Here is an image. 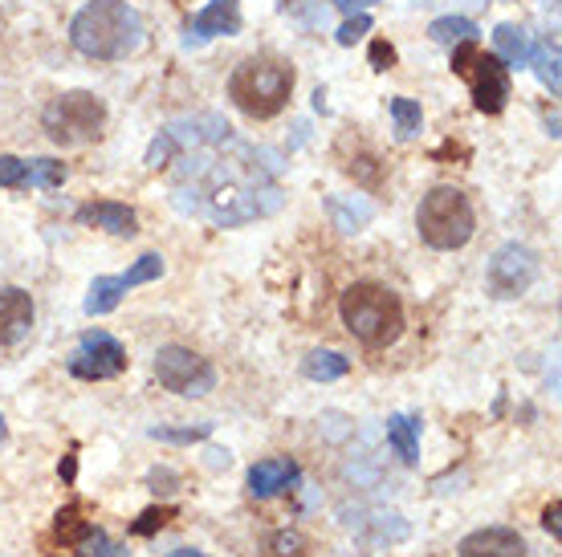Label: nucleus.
I'll return each mask as SVG.
<instances>
[{"mask_svg": "<svg viewBox=\"0 0 562 557\" xmlns=\"http://www.w3.org/2000/svg\"><path fill=\"white\" fill-rule=\"evenodd\" d=\"M70 45L94 61H127L143 45V16L127 0H90L74 13Z\"/></svg>", "mask_w": 562, "mask_h": 557, "instance_id": "nucleus-1", "label": "nucleus"}, {"mask_svg": "<svg viewBox=\"0 0 562 557\" xmlns=\"http://www.w3.org/2000/svg\"><path fill=\"white\" fill-rule=\"evenodd\" d=\"M338 314H342V326L351 330L355 342H363L367 350L392 346L395 338L404 334V302L375 281L347 285L338 297Z\"/></svg>", "mask_w": 562, "mask_h": 557, "instance_id": "nucleus-2", "label": "nucleus"}, {"mask_svg": "<svg viewBox=\"0 0 562 557\" xmlns=\"http://www.w3.org/2000/svg\"><path fill=\"white\" fill-rule=\"evenodd\" d=\"M290 94H294V66L281 57H245L237 70L228 73V98L249 118L281 114L290 106Z\"/></svg>", "mask_w": 562, "mask_h": 557, "instance_id": "nucleus-3", "label": "nucleus"}, {"mask_svg": "<svg viewBox=\"0 0 562 557\" xmlns=\"http://www.w3.org/2000/svg\"><path fill=\"white\" fill-rule=\"evenodd\" d=\"M416 228H420V240L436 252H452L464 249L473 232H477V212L469 204V195L461 187H449L440 183L420 200L416 208Z\"/></svg>", "mask_w": 562, "mask_h": 557, "instance_id": "nucleus-4", "label": "nucleus"}, {"mask_svg": "<svg viewBox=\"0 0 562 557\" xmlns=\"http://www.w3.org/2000/svg\"><path fill=\"white\" fill-rule=\"evenodd\" d=\"M45 135L57 147H86L106 135V102L90 90H66L42 111Z\"/></svg>", "mask_w": 562, "mask_h": 557, "instance_id": "nucleus-5", "label": "nucleus"}, {"mask_svg": "<svg viewBox=\"0 0 562 557\" xmlns=\"http://www.w3.org/2000/svg\"><path fill=\"white\" fill-rule=\"evenodd\" d=\"M452 70L469 78L473 86V106L481 114H502L509 102V70L502 57L493 54H481L477 42H457L452 45Z\"/></svg>", "mask_w": 562, "mask_h": 557, "instance_id": "nucleus-6", "label": "nucleus"}, {"mask_svg": "<svg viewBox=\"0 0 562 557\" xmlns=\"http://www.w3.org/2000/svg\"><path fill=\"white\" fill-rule=\"evenodd\" d=\"M155 378L159 387L171 390V395H183V399H200L216 387V371H212L209 359H200L196 350L188 346H164L155 354Z\"/></svg>", "mask_w": 562, "mask_h": 557, "instance_id": "nucleus-7", "label": "nucleus"}, {"mask_svg": "<svg viewBox=\"0 0 562 557\" xmlns=\"http://www.w3.org/2000/svg\"><path fill=\"white\" fill-rule=\"evenodd\" d=\"M66 371H70L74 378H82V383L119 378L127 371V350H123V342L114 334H106V330H90V334H82V342L70 350Z\"/></svg>", "mask_w": 562, "mask_h": 557, "instance_id": "nucleus-8", "label": "nucleus"}, {"mask_svg": "<svg viewBox=\"0 0 562 557\" xmlns=\"http://www.w3.org/2000/svg\"><path fill=\"white\" fill-rule=\"evenodd\" d=\"M538 281V257L526 245L509 240L490 257V269H485V285H490V297L497 302H514Z\"/></svg>", "mask_w": 562, "mask_h": 557, "instance_id": "nucleus-9", "label": "nucleus"}, {"mask_svg": "<svg viewBox=\"0 0 562 557\" xmlns=\"http://www.w3.org/2000/svg\"><path fill=\"white\" fill-rule=\"evenodd\" d=\"M159 277H164V257H159V252H143L127 273H119V277H94L82 309L90 314V318H102V314L119 309V302L127 297V289H135V285H151V281H159Z\"/></svg>", "mask_w": 562, "mask_h": 557, "instance_id": "nucleus-10", "label": "nucleus"}, {"mask_svg": "<svg viewBox=\"0 0 562 557\" xmlns=\"http://www.w3.org/2000/svg\"><path fill=\"white\" fill-rule=\"evenodd\" d=\"M240 25H245V21H240V0H209V4L188 21V29H183V45H188V49H200V45L212 42V37H237Z\"/></svg>", "mask_w": 562, "mask_h": 557, "instance_id": "nucleus-11", "label": "nucleus"}, {"mask_svg": "<svg viewBox=\"0 0 562 557\" xmlns=\"http://www.w3.org/2000/svg\"><path fill=\"white\" fill-rule=\"evenodd\" d=\"M302 480V468L290 456H269V461H257L249 468V497L254 501H269V497H281Z\"/></svg>", "mask_w": 562, "mask_h": 557, "instance_id": "nucleus-12", "label": "nucleus"}, {"mask_svg": "<svg viewBox=\"0 0 562 557\" xmlns=\"http://www.w3.org/2000/svg\"><path fill=\"white\" fill-rule=\"evenodd\" d=\"M33 330V297L21 285H0V346L25 342Z\"/></svg>", "mask_w": 562, "mask_h": 557, "instance_id": "nucleus-13", "label": "nucleus"}, {"mask_svg": "<svg viewBox=\"0 0 562 557\" xmlns=\"http://www.w3.org/2000/svg\"><path fill=\"white\" fill-rule=\"evenodd\" d=\"M74 220L90 224V228H102V232L123 237V240H131L135 232H139V216H135V208L119 204V200H90V204H82V208L74 212Z\"/></svg>", "mask_w": 562, "mask_h": 557, "instance_id": "nucleus-14", "label": "nucleus"}, {"mask_svg": "<svg viewBox=\"0 0 562 557\" xmlns=\"http://www.w3.org/2000/svg\"><path fill=\"white\" fill-rule=\"evenodd\" d=\"M457 554L461 557H526V542H521L518 530L490 525V530H473L469 537H461Z\"/></svg>", "mask_w": 562, "mask_h": 557, "instance_id": "nucleus-15", "label": "nucleus"}, {"mask_svg": "<svg viewBox=\"0 0 562 557\" xmlns=\"http://www.w3.org/2000/svg\"><path fill=\"white\" fill-rule=\"evenodd\" d=\"M420 428H424L420 411H400V416L387 419V444L395 447V456L408 464V468L420 464Z\"/></svg>", "mask_w": 562, "mask_h": 557, "instance_id": "nucleus-16", "label": "nucleus"}, {"mask_svg": "<svg viewBox=\"0 0 562 557\" xmlns=\"http://www.w3.org/2000/svg\"><path fill=\"white\" fill-rule=\"evenodd\" d=\"M493 57H502L506 70H521L530 61V33L518 25H497L493 29Z\"/></svg>", "mask_w": 562, "mask_h": 557, "instance_id": "nucleus-17", "label": "nucleus"}, {"mask_svg": "<svg viewBox=\"0 0 562 557\" xmlns=\"http://www.w3.org/2000/svg\"><path fill=\"white\" fill-rule=\"evenodd\" d=\"M347 371H351V359L338 354V350H310L306 359H302V375L310 383H338Z\"/></svg>", "mask_w": 562, "mask_h": 557, "instance_id": "nucleus-18", "label": "nucleus"}, {"mask_svg": "<svg viewBox=\"0 0 562 557\" xmlns=\"http://www.w3.org/2000/svg\"><path fill=\"white\" fill-rule=\"evenodd\" d=\"M526 66H535L538 82L547 86L550 94H559L562 90V78H559V42H538L530 45V61Z\"/></svg>", "mask_w": 562, "mask_h": 557, "instance_id": "nucleus-19", "label": "nucleus"}, {"mask_svg": "<svg viewBox=\"0 0 562 557\" xmlns=\"http://www.w3.org/2000/svg\"><path fill=\"white\" fill-rule=\"evenodd\" d=\"M387 111H392V126H395V139L400 143H412L424 130L420 102H412V98H392Z\"/></svg>", "mask_w": 562, "mask_h": 557, "instance_id": "nucleus-20", "label": "nucleus"}, {"mask_svg": "<svg viewBox=\"0 0 562 557\" xmlns=\"http://www.w3.org/2000/svg\"><path fill=\"white\" fill-rule=\"evenodd\" d=\"M428 37L436 45H457V42H477V25L469 21V16H436L432 25H428Z\"/></svg>", "mask_w": 562, "mask_h": 557, "instance_id": "nucleus-21", "label": "nucleus"}, {"mask_svg": "<svg viewBox=\"0 0 562 557\" xmlns=\"http://www.w3.org/2000/svg\"><path fill=\"white\" fill-rule=\"evenodd\" d=\"M147 435L151 440H159V444H200V440H209L212 435V423L204 419V423H155V428H147Z\"/></svg>", "mask_w": 562, "mask_h": 557, "instance_id": "nucleus-22", "label": "nucleus"}, {"mask_svg": "<svg viewBox=\"0 0 562 557\" xmlns=\"http://www.w3.org/2000/svg\"><path fill=\"white\" fill-rule=\"evenodd\" d=\"M25 180H29V187L57 192V187L66 183V163H61V159H25Z\"/></svg>", "mask_w": 562, "mask_h": 557, "instance_id": "nucleus-23", "label": "nucleus"}, {"mask_svg": "<svg viewBox=\"0 0 562 557\" xmlns=\"http://www.w3.org/2000/svg\"><path fill=\"white\" fill-rule=\"evenodd\" d=\"M54 533L66 549H74V545L90 533V521H82V509H78V504H66V509H57V516H54Z\"/></svg>", "mask_w": 562, "mask_h": 557, "instance_id": "nucleus-24", "label": "nucleus"}, {"mask_svg": "<svg viewBox=\"0 0 562 557\" xmlns=\"http://www.w3.org/2000/svg\"><path fill=\"white\" fill-rule=\"evenodd\" d=\"M74 557H131L127 554V545H114L106 533L99 530V525H90V533H86L82 542L70 549Z\"/></svg>", "mask_w": 562, "mask_h": 557, "instance_id": "nucleus-25", "label": "nucleus"}, {"mask_svg": "<svg viewBox=\"0 0 562 557\" xmlns=\"http://www.w3.org/2000/svg\"><path fill=\"white\" fill-rule=\"evenodd\" d=\"M176 516H180L176 504H151V509H143V513L131 521V533H135V537H155V533L164 530L168 521H176Z\"/></svg>", "mask_w": 562, "mask_h": 557, "instance_id": "nucleus-26", "label": "nucleus"}, {"mask_svg": "<svg viewBox=\"0 0 562 557\" xmlns=\"http://www.w3.org/2000/svg\"><path fill=\"white\" fill-rule=\"evenodd\" d=\"M269 557H310V542L302 530H278L266 545Z\"/></svg>", "mask_w": 562, "mask_h": 557, "instance_id": "nucleus-27", "label": "nucleus"}, {"mask_svg": "<svg viewBox=\"0 0 562 557\" xmlns=\"http://www.w3.org/2000/svg\"><path fill=\"white\" fill-rule=\"evenodd\" d=\"M180 143L171 139V130H159V135H155L151 139V147H147V168H171V163H176V159H180Z\"/></svg>", "mask_w": 562, "mask_h": 557, "instance_id": "nucleus-28", "label": "nucleus"}, {"mask_svg": "<svg viewBox=\"0 0 562 557\" xmlns=\"http://www.w3.org/2000/svg\"><path fill=\"white\" fill-rule=\"evenodd\" d=\"M330 216H335V224L342 228V232H359L367 220H371V208L367 204H355V208H342L338 200H330Z\"/></svg>", "mask_w": 562, "mask_h": 557, "instance_id": "nucleus-29", "label": "nucleus"}, {"mask_svg": "<svg viewBox=\"0 0 562 557\" xmlns=\"http://www.w3.org/2000/svg\"><path fill=\"white\" fill-rule=\"evenodd\" d=\"M367 33H371V16H367V13H351V16H347V21H342V25H338L335 42H338V45H347V49H351L355 42H363Z\"/></svg>", "mask_w": 562, "mask_h": 557, "instance_id": "nucleus-30", "label": "nucleus"}, {"mask_svg": "<svg viewBox=\"0 0 562 557\" xmlns=\"http://www.w3.org/2000/svg\"><path fill=\"white\" fill-rule=\"evenodd\" d=\"M0 187H29L25 159H16V155H0Z\"/></svg>", "mask_w": 562, "mask_h": 557, "instance_id": "nucleus-31", "label": "nucleus"}, {"mask_svg": "<svg viewBox=\"0 0 562 557\" xmlns=\"http://www.w3.org/2000/svg\"><path fill=\"white\" fill-rule=\"evenodd\" d=\"M147 488H151L155 497H168V492L180 488V476L171 473V468H151V473H147Z\"/></svg>", "mask_w": 562, "mask_h": 557, "instance_id": "nucleus-32", "label": "nucleus"}, {"mask_svg": "<svg viewBox=\"0 0 562 557\" xmlns=\"http://www.w3.org/2000/svg\"><path fill=\"white\" fill-rule=\"evenodd\" d=\"M542 530H547L554 542L562 537V501H550L547 509H542Z\"/></svg>", "mask_w": 562, "mask_h": 557, "instance_id": "nucleus-33", "label": "nucleus"}, {"mask_svg": "<svg viewBox=\"0 0 562 557\" xmlns=\"http://www.w3.org/2000/svg\"><path fill=\"white\" fill-rule=\"evenodd\" d=\"M392 66H395V49H392V45H387V42H375V45H371V70H392Z\"/></svg>", "mask_w": 562, "mask_h": 557, "instance_id": "nucleus-34", "label": "nucleus"}, {"mask_svg": "<svg viewBox=\"0 0 562 557\" xmlns=\"http://www.w3.org/2000/svg\"><path fill=\"white\" fill-rule=\"evenodd\" d=\"M335 9H342V13H367L371 4H380V0H330Z\"/></svg>", "mask_w": 562, "mask_h": 557, "instance_id": "nucleus-35", "label": "nucleus"}, {"mask_svg": "<svg viewBox=\"0 0 562 557\" xmlns=\"http://www.w3.org/2000/svg\"><path fill=\"white\" fill-rule=\"evenodd\" d=\"M57 473H61V480H66V485H74V476H78V452H70L66 461L57 464Z\"/></svg>", "mask_w": 562, "mask_h": 557, "instance_id": "nucleus-36", "label": "nucleus"}, {"mask_svg": "<svg viewBox=\"0 0 562 557\" xmlns=\"http://www.w3.org/2000/svg\"><path fill=\"white\" fill-rule=\"evenodd\" d=\"M209 456H212V468H228V452H221V447H212V452H209Z\"/></svg>", "mask_w": 562, "mask_h": 557, "instance_id": "nucleus-37", "label": "nucleus"}, {"mask_svg": "<svg viewBox=\"0 0 562 557\" xmlns=\"http://www.w3.org/2000/svg\"><path fill=\"white\" fill-rule=\"evenodd\" d=\"M164 557H209V554H200V549H183L180 545V549H168Z\"/></svg>", "mask_w": 562, "mask_h": 557, "instance_id": "nucleus-38", "label": "nucleus"}, {"mask_svg": "<svg viewBox=\"0 0 562 557\" xmlns=\"http://www.w3.org/2000/svg\"><path fill=\"white\" fill-rule=\"evenodd\" d=\"M4 444H9V423H4V416H0V452H4Z\"/></svg>", "mask_w": 562, "mask_h": 557, "instance_id": "nucleus-39", "label": "nucleus"}]
</instances>
